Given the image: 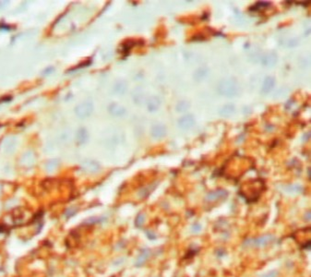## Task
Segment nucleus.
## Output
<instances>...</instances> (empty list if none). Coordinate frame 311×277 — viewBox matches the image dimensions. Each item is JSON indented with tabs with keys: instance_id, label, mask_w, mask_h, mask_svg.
<instances>
[{
	"instance_id": "nucleus-12",
	"label": "nucleus",
	"mask_w": 311,
	"mask_h": 277,
	"mask_svg": "<svg viewBox=\"0 0 311 277\" xmlns=\"http://www.w3.org/2000/svg\"><path fill=\"white\" fill-rule=\"evenodd\" d=\"M188 108H189V103L187 101H182L180 103H178L177 105V110L179 112H185Z\"/></svg>"
},
{
	"instance_id": "nucleus-10",
	"label": "nucleus",
	"mask_w": 311,
	"mask_h": 277,
	"mask_svg": "<svg viewBox=\"0 0 311 277\" xmlns=\"http://www.w3.org/2000/svg\"><path fill=\"white\" fill-rule=\"evenodd\" d=\"M268 7H270V3L269 2H258L256 3L254 6H252L250 8V10L252 11H258V10H261V9H265Z\"/></svg>"
},
{
	"instance_id": "nucleus-5",
	"label": "nucleus",
	"mask_w": 311,
	"mask_h": 277,
	"mask_svg": "<svg viewBox=\"0 0 311 277\" xmlns=\"http://www.w3.org/2000/svg\"><path fill=\"white\" fill-rule=\"evenodd\" d=\"M277 60H278L277 55L273 52L265 54L261 59L262 64L266 67H273L277 63Z\"/></svg>"
},
{
	"instance_id": "nucleus-2",
	"label": "nucleus",
	"mask_w": 311,
	"mask_h": 277,
	"mask_svg": "<svg viewBox=\"0 0 311 277\" xmlns=\"http://www.w3.org/2000/svg\"><path fill=\"white\" fill-rule=\"evenodd\" d=\"M274 240V237L272 235H265L261 237L255 238V239H249L245 242L246 246L255 247V248H263L267 245L271 244Z\"/></svg>"
},
{
	"instance_id": "nucleus-17",
	"label": "nucleus",
	"mask_w": 311,
	"mask_h": 277,
	"mask_svg": "<svg viewBox=\"0 0 311 277\" xmlns=\"http://www.w3.org/2000/svg\"><path fill=\"white\" fill-rule=\"evenodd\" d=\"M200 229H201V226H200L199 224H194L192 226V230H193L194 233H198V231H200Z\"/></svg>"
},
{
	"instance_id": "nucleus-13",
	"label": "nucleus",
	"mask_w": 311,
	"mask_h": 277,
	"mask_svg": "<svg viewBox=\"0 0 311 277\" xmlns=\"http://www.w3.org/2000/svg\"><path fill=\"white\" fill-rule=\"evenodd\" d=\"M145 219H146L145 214H144V213H140V214L137 216L136 220H135V225H136V226H137V227H140V226H142L143 224H144V222H145Z\"/></svg>"
},
{
	"instance_id": "nucleus-1",
	"label": "nucleus",
	"mask_w": 311,
	"mask_h": 277,
	"mask_svg": "<svg viewBox=\"0 0 311 277\" xmlns=\"http://www.w3.org/2000/svg\"><path fill=\"white\" fill-rule=\"evenodd\" d=\"M218 93L226 97L235 96L238 93V85L234 79H224L219 82L217 87Z\"/></svg>"
},
{
	"instance_id": "nucleus-11",
	"label": "nucleus",
	"mask_w": 311,
	"mask_h": 277,
	"mask_svg": "<svg viewBox=\"0 0 311 277\" xmlns=\"http://www.w3.org/2000/svg\"><path fill=\"white\" fill-rule=\"evenodd\" d=\"M207 74H208V70L206 68H199L195 72L194 78L197 81H201L207 76Z\"/></svg>"
},
{
	"instance_id": "nucleus-6",
	"label": "nucleus",
	"mask_w": 311,
	"mask_h": 277,
	"mask_svg": "<svg viewBox=\"0 0 311 277\" xmlns=\"http://www.w3.org/2000/svg\"><path fill=\"white\" fill-rule=\"evenodd\" d=\"M275 84V80L272 77H267L262 84L261 91L262 93H269L274 87Z\"/></svg>"
},
{
	"instance_id": "nucleus-9",
	"label": "nucleus",
	"mask_w": 311,
	"mask_h": 277,
	"mask_svg": "<svg viewBox=\"0 0 311 277\" xmlns=\"http://www.w3.org/2000/svg\"><path fill=\"white\" fill-rule=\"evenodd\" d=\"M165 132H166L165 128H164V126H161V125L154 126L153 129H152V131H151L152 136L155 137V138H158V139L163 138L164 135H165Z\"/></svg>"
},
{
	"instance_id": "nucleus-18",
	"label": "nucleus",
	"mask_w": 311,
	"mask_h": 277,
	"mask_svg": "<svg viewBox=\"0 0 311 277\" xmlns=\"http://www.w3.org/2000/svg\"><path fill=\"white\" fill-rule=\"evenodd\" d=\"M147 236L149 237V238H150V239H154L156 237L155 234L153 232H151V231H147Z\"/></svg>"
},
{
	"instance_id": "nucleus-16",
	"label": "nucleus",
	"mask_w": 311,
	"mask_h": 277,
	"mask_svg": "<svg viewBox=\"0 0 311 277\" xmlns=\"http://www.w3.org/2000/svg\"><path fill=\"white\" fill-rule=\"evenodd\" d=\"M278 272H276V271H271V272H269V273H267V274L261 275V277H278Z\"/></svg>"
},
{
	"instance_id": "nucleus-3",
	"label": "nucleus",
	"mask_w": 311,
	"mask_h": 277,
	"mask_svg": "<svg viewBox=\"0 0 311 277\" xmlns=\"http://www.w3.org/2000/svg\"><path fill=\"white\" fill-rule=\"evenodd\" d=\"M195 125V118L192 115H185L178 121V126L183 130H189Z\"/></svg>"
},
{
	"instance_id": "nucleus-8",
	"label": "nucleus",
	"mask_w": 311,
	"mask_h": 277,
	"mask_svg": "<svg viewBox=\"0 0 311 277\" xmlns=\"http://www.w3.org/2000/svg\"><path fill=\"white\" fill-rule=\"evenodd\" d=\"M235 109V105H234V104H228L224 105V106L220 109L219 113H220V115H221L222 116H224V117H229V116H231L232 115L234 114Z\"/></svg>"
},
{
	"instance_id": "nucleus-14",
	"label": "nucleus",
	"mask_w": 311,
	"mask_h": 277,
	"mask_svg": "<svg viewBox=\"0 0 311 277\" xmlns=\"http://www.w3.org/2000/svg\"><path fill=\"white\" fill-rule=\"evenodd\" d=\"M159 104H160V102L157 98H151L149 102V108H150V110H155L158 108Z\"/></svg>"
},
{
	"instance_id": "nucleus-15",
	"label": "nucleus",
	"mask_w": 311,
	"mask_h": 277,
	"mask_svg": "<svg viewBox=\"0 0 311 277\" xmlns=\"http://www.w3.org/2000/svg\"><path fill=\"white\" fill-rule=\"evenodd\" d=\"M112 112H113V113H115V114H116V115H121L125 112V110H124L122 107H120V106H117V105H113V106H112Z\"/></svg>"
},
{
	"instance_id": "nucleus-7",
	"label": "nucleus",
	"mask_w": 311,
	"mask_h": 277,
	"mask_svg": "<svg viewBox=\"0 0 311 277\" xmlns=\"http://www.w3.org/2000/svg\"><path fill=\"white\" fill-rule=\"evenodd\" d=\"M150 256V249H148V248L142 249L141 252H140V254L139 255L137 261L135 262V265H136L137 267H140V266H142V265L147 261V260L149 259Z\"/></svg>"
},
{
	"instance_id": "nucleus-4",
	"label": "nucleus",
	"mask_w": 311,
	"mask_h": 277,
	"mask_svg": "<svg viewBox=\"0 0 311 277\" xmlns=\"http://www.w3.org/2000/svg\"><path fill=\"white\" fill-rule=\"evenodd\" d=\"M228 195V192L224 189H217L210 192L208 195L206 196V200L209 202H213V201H216V200H224L225 199Z\"/></svg>"
}]
</instances>
